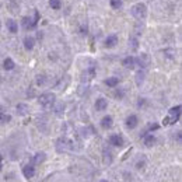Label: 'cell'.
Listing matches in <instances>:
<instances>
[{
  "mask_svg": "<svg viewBox=\"0 0 182 182\" xmlns=\"http://www.w3.org/2000/svg\"><path fill=\"white\" fill-rule=\"evenodd\" d=\"M38 101H39V104L44 106V108H51V106L55 104V101H56V97H55V94H52V93H45L38 98Z\"/></svg>",
  "mask_w": 182,
  "mask_h": 182,
  "instance_id": "1",
  "label": "cell"
},
{
  "mask_svg": "<svg viewBox=\"0 0 182 182\" xmlns=\"http://www.w3.org/2000/svg\"><path fill=\"white\" fill-rule=\"evenodd\" d=\"M146 14H147V8H146V4L137 3V4H134L133 7H132V16L136 17L137 20H142V18H144Z\"/></svg>",
  "mask_w": 182,
  "mask_h": 182,
  "instance_id": "2",
  "label": "cell"
},
{
  "mask_svg": "<svg viewBox=\"0 0 182 182\" xmlns=\"http://www.w3.org/2000/svg\"><path fill=\"white\" fill-rule=\"evenodd\" d=\"M73 142L70 140V139H67V137H60L59 140H57V143H56V149H57V151H69V150H73Z\"/></svg>",
  "mask_w": 182,
  "mask_h": 182,
  "instance_id": "3",
  "label": "cell"
},
{
  "mask_svg": "<svg viewBox=\"0 0 182 182\" xmlns=\"http://www.w3.org/2000/svg\"><path fill=\"white\" fill-rule=\"evenodd\" d=\"M179 116H181V105H177L174 108L170 109V115H168V125L171 123H175V122L179 121Z\"/></svg>",
  "mask_w": 182,
  "mask_h": 182,
  "instance_id": "4",
  "label": "cell"
},
{
  "mask_svg": "<svg viewBox=\"0 0 182 182\" xmlns=\"http://www.w3.org/2000/svg\"><path fill=\"white\" fill-rule=\"evenodd\" d=\"M38 18H39V14H38V11H35V18H34V20H31L29 17H24L23 21H21V24H23V27H24L25 29H32L36 27Z\"/></svg>",
  "mask_w": 182,
  "mask_h": 182,
  "instance_id": "5",
  "label": "cell"
},
{
  "mask_svg": "<svg viewBox=\"0 0 182 182\" xmlns=\"http://www.w3.org/2000/svg\"><path fill=\"white\" fill-rule=\"evenodd\" d=\"M136 63H137L142 69H144V67H147V66L150 65V56L147 53H142V55L136 59Z\"/></svg>",
  "mask_w": 182,
  "mask_h": 182,
  "instance_id": "6",
  "label": "cell"
},
{
  "mask_svg": "<svg viewBox=\"0 0 182 182\" xmlns=\"http://www.w3.org/2000/svg\"><path fill=\"white\" fill-rule=\"evenodd\" d=\"M109 143L112 146H115V147H122L125 142H123V137L122 136H119V134H112L109 137Z\"/></svg>",
  "mask_w": 182,
  "mask_h": 182,
  "instance_id": "7",
  "label": "cell"
},
{
  "mask_svg": "<svg viewBox=\"0 0 182 182\" xmlns=\"http://www.w3.org/2000/svg\"><path fill=\"white\" fill-rule=\"evenodd\" d=\"M122 65L125 66L126 69H133L134 66H136V57L133 56H128L123 59V62H122Z\"/></svg>",
  "mask_w": 182,
  "mask_h": 182,
  "instance_id": "8",
  "label": "cell"
},
{
  "mask_svg": "<svg viewBox=\"0 0 182 182\" xmlns=\"http://www.w3.org/2000/svg\"><path fill=\"white\" fill-rule=\"evenodd\" d=\"M23 174H24L25 178H32L34 175H35V168H34V165H25L24 168H23Z\"/></svg>",
  "mask_w": 182,
  "mask_h": 182,
  "instance_id": "9",
  "label": "cell"
},
{
  "mask_svg": "<svg viewBox=\"0 0 182 182\" xmlns=\"http://www.w3.org/2000/svg\"><path fill=\"white\" fill-rule=\"evenodd\" d=\"M137 116L136 115H130V116H128V119H126V126L129 128V129H134L136 126H137Z\"/></svg>",
  "mask_w": 182,
  "mask_h": 182,
  "instance_id": "10",
  "label": "cell"
},
{
  "mask_svg": "<svg viewBox=\"0 0 182 182\" xmlns=\"http://www.w3.org/2000/svg\"><path fill=\"white\" fill-rule=\"evenodd\" d=\"M106 106H108V102H106L105 98H98L95 101V109L97 111H104V109H106Z\"/></svg>",
  "mask_w": 182,
  "mask_h": 182,
  "instance_id": "11",
  "label": "cell"
},
{
  "mask_svg": "<svg viewBox=\"0 0 182 182\" xmlns=\"http://www.w3.org/2000/svg\"><path fill=\"white\" fill-rule=\"evenodd\" d=\"M118 44V36L116 35H109L105 41V46L106 48H113Z\"/></svg>",
  "mask_w": 182,
  "mask_h": 182,
  "instance_id": "12",
  "label": "cell"
},
{
  "mask_svg": "<svg viewBox=\"0 0 182 182\" xmlns=\"http://www.w3.org/2000/svg\"><path fill=\"white\" fill-rule=\"evenodd\" d=\"M6 25H7V28L10 32H17V29H18V25H17V23L14 20H11V18H8L7 21H6Z\"/></svg>",
  "mask_w": 182,
  "mask_h": 182,
  "instance_id": "13",
  "label": "cell"
},
{
  "mask_svg": "<svg viewBox=\"0 0 182 182\" xmlns=\"http://www.w3.org/2000/svg\"><path fill=\"white\" fill-rule=\"evenodd\" d=\"M34 45H35L34 38H31V36H25L24 38V48L27 49V51H31V49L34 48Z\"/></svg>",
  "mask_w": 182,
  "mask_h": 182,
  "instance_id": "14",
  "label": "cell"
},
{
  "mask_svg": "<svg viewBox=\"0 0 182 182\" xmlns=\"http://www.w3.org/2000/svg\"><path fill=\"white\" fill-rule=\"evenodd\" d=\"M101 126L104 128V129H109L111 126H112V116H104L101 119Z\"/></svg>",
  "mask_w": 182,
  "mask_h": 182,
  "instance_id": "15",
  "label": "cell"
},
{
  "mask_svg": "<svg viewBox=\"0 0 182 182\" xmlns=\"http://www.w3.org/2000/svg\"><path fill=\"white\" fill-rule=\"evenodd\" d=\"M95 76V69L94 67H90L87 72L83 74V81H88V80H91L93 77Z\"/></svg>",
  "mask_w": 182,
  "mask_h": 182,
  "instance_id": "16",
  "label": "cell"
},
{
  "mask_svg": "<svg viewBox=\"0 0 182 182\" xmlns=\"http://www.w3.org/2000/svg\"><path fill=\"white\" fill-rule=\"evenodd\" d=\"M105 84L108 85V87H116V85L119 84V79H118V77H108L105 80Z\"/></svg>",
  "mask_w": 182,
  "mask_h": 182,
  "instance_id": "17",
  "label": "cell"
},
{
  "mask_svg": "<svg viewBox=\"0 0 182 182\" xmlns=\"http://www.w3.org/2000/svg\"><path fill=\"white\" fill-rule=\"evenodd\" d=\"M144 144H146V147H153V146L156 144V137H154L153 134L146 136L144 137Z\"/></svg>",
  "mask_w": 182,
  "mask_h": 182,
  "instance_id": "18",
  "label": "cell"
},
{
  "mask_svg": "<svg viewBox=\"0 0 182 182\" xmlns=\"http://www.w3.org/2000/svg\"><path fill=\"white\" fill-rule=\"evenodd\" d=\"M14 62H13V59H10V57H7V59H4V62H3V67L6 70H13L14 69Z\"/></svg>",
  "mask_w": 182,
  "mask_h": 182,
  "instance_id": "19",
  "label": "cell"
},
{
  "mask_svg": "<svg viewBox=\"0 0 182 182\" xmlns=\"http://www.w3.org/2000/svg\"><path fill=\"white\" fill-rule=\"evenodd\" d=\"M144 76H146V73L143 72V70H139V72L136 73V84L142 85L143 81H144Z\"/></svg>",
  "mask_w": 182,
  "mask_h": 182,
  "instance_id": "20",
  "label": "cell"
},
{
  "mask_svg": "<svg viewBox=\"0 0 182 182\" xmlns=\"http://www.w3.org/2000/svg\"><path fill=\"white\" fill-rule=\"evenodd\" d=\"M17 112L20 113V115H27L28 106L25 105V104H18V105H17Z\"/></svg>",
  "mask_w": 182,
  "mask_h": 182,
  "instance_id": "21",
  "label": "cell"
},
{
  "mask_svg": "<svg viewBox=\"0 0 182 182\" xmlns=\"http://www.w3.org/2000/svg\"><path fill=\"white\" fill-rule=\"evenodd\" d=\"M45 158H46V156H45V153H38L34 157V161L36 162V164H41V162H44L45 161Z\"/></svg>",
  "mask_w": 182,
  "mask_h": 182,
  "instance_id": "22",
  "label": "cell"
},
{
  "mask_svg": "<svg viewBox=\"0 0 182 182\" xmlns=\"http://www.w3.org/2000/svg\"><path fill=\"white\" fill-rule=\"evenodd\" d=\"M49 4H51V7L55 8V10H59L60 8V0H49Z\"/></svg>",
  "mask_w": 182,
  "mask_h": 182,
  "instance_id": "23",
  "label": "cell"
},
{
  "mask_svg": "<svg viewBox=\"0 0 182 182\" xmlns=\"http://www.w3.org/2000/svg\"><path fill=\"white\" fill-rule=\"evenodd\" d=\"M104 162H105V164H111V162H112V156H111V153H109V151H104Z\"/></svg>",
  "mask_w": 182,
  "mask_h": 182,
  "instance_id": "24",
  "label": "cell"
},
{
  "mask_svg": "<svg viewBox=\"0 0 182 182\" xmlns=\"http://www.w3.org/2000/svg\"><path fill=\"white\" fill-rule=\"evenodd\" d=\"M11 121V116L7 115V113H0V122L2 123H7V122Z\"/></svg>",
  "mask_w": 182,
  "mask_h": 182,
  "instance_id": "25",
  "label": "cell"
},
{
  "mask_svg": "<svg viewBox=\"0 0 182 182\" xmlns=\"http://www.w3.org/2000/svg\"><path fill=\"white\" fill-rule=\"evenodd\" d=\"M111 6H112V8H121L122 0H111Z\"/></svg>",
  "mask_w": 182,
  "mask_h": 182,
  "instance_id": "26",
  "label": "cell"
},
{
  "mask_svg": "<svg viewBox=\"0 0 182 182\" xmlns=\"http://www.w3.org/2000/svg\"><path fill=\"white\" fill-rule=\"evenodd\" d=\"M129 44L132 45V48H133L134 51L137 49V39H136V38H130V42H129Z\"/></svg>",
  "mask_w": 182,
  "mask_h": 182,
  "instance_id": "27",
  "label": "cell"
},
{
  "mask_svg": "<svg viewBox=\"0 0 182 182\" xmlns=\"http://www.w3.org/2000/svg\"><path fill=\"white\" fill-rule=\"evenodd\" d=\"M157 129H158V125H157V123H154V125L150 126V129H149V130H157Z\"/></svg>",
  "mask_w": 182,
  "mask_h": 182,
  "instance_id": "28",
  "label": "cell"
},
{
  "mask_svg": "<svg viewBox=\"0 0 182 182\" xmlns=\"http://www.w3.org/2000/svg\"><path fill=\"white\" fill-rule=\"evenodd\" d=\"M44 81H45V79H44V76H42V77H38V84H42V83H44Z\"/></svg>",
  "mask_w": 182,
  "mask_h": 182,
  "instance_id": "29",
  "label": "cell"
},
{
  "mask_svg": "<svg viewBox=\"0 0 182 182\" xmlns=\"http://www.w3.org/2000/svg\"><path fill=\"white\" fill-rule=\"evenodd\" d=\"M101 182H108V181H105V179H102V181Z\"/></svg>",
  "mask_w": 182,
  "mask_h": 182,
  "instance_id": "30",
  "label": "cell"
},
{
  "mask_svg": "<svg viewBox=\"0 0 182 182\" xmlns=\"http://www.w3.org/2000/svg\"><path fill=\"white\" fill-rule=\"evenodd\" d=\"M0 162H2V156H0Z\"/></svg>",
  "mask_w": 182,
  "mask_h": 182,
  "instance_id": "31",
  "label": "cell"
},
{
  "mask_svg": "<svg viewBox=\"0 0 182 182\" xmlns=\"http://www.w3.org/2000/svg\"><path fill=\"white\" fill-rule=\"evenodd\" d=\"M0 27H2V24H0Z\"/></svg>",
  "mask_w": 182,
  "mask_h": 182,
  "instance_id": "32",
  "label": "cell"
},
{
  "mask_svg": "<svg viewBox=\"0 0 182 182\" xmlns=\"http://www.w3.org/2000/svg\"><path fill=\"white\" fill-rule=\"evenodd\" d=\"M0 109H2V108H0Z\"/></svg>",
  "mask_w": 182,
  "mask_h": 182,
  "instance_id": "33",
  "label": "cell"
}]
</instances>
